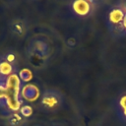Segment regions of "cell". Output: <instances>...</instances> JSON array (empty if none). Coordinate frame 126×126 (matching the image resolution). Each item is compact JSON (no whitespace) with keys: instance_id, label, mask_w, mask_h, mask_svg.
Returning a JSON list of instances; mask_svg holds the SVG:
<instances>
[{"instance_id":"obj_1","label":"cell","mask_w":126,"mask_h":126,"mask_svg":"<svg viewBox=\"0 0 126 126\" xmlns=\"http://www.w3.org/2000/svg\"><path fill=\"white\" fill-rule=\"evenodd\" d=\"M51 54L48 42L39 37H33L30 40L27 47V55L31 64L35 68L42 67Z\"/></svg>"},{"instance_id":"obj_2","label":"cell","mask_w":126,"mask_h":126,"mask_svg":"<svg viewBox=\"0 0 126 126\" xmlns=\"http://www.w3.org/2000/svg\"><path fill=\"white\" fill-rule=\"evenodd\" d=\"M6 88V101L12 112L19 111L23 104V98L21 95L22 82L18 74H13L9 76L5 82Z\"/></svg>"},{"instance_id":"obj_3","label":"cell","mask_w":126,"mask_h":126,"mask_svg":"<svg viewBox=\"0 0 126 126\" xmlns=\"http://www.w3.org/2000/svg\"><path fill=\"white\" fill-rule=\"evenodd\" d=\"M63 103V96L61 93L55 90H46L41 94L40 106L47 112H54L58 110Z\"/></svg>"},{"instance_id":"obj_4","label":"cell","mask_w":126,"mask_h":126,"mask_svg":"<svg viewBox=\"0 0 126 126\" xmlns=\"http://www.w3.org/2000/svg\"><path fill=\"white\" fill-rule=\"evenodd\" d=\"M125 13L121 8H113L108 14L109 30L115 36H121L126 32L123 26V19Z\"/></svg>"},{"instance_id":"obj_5","label":"cell","mask_w":126,"mask_h":126,"mask_svg":"<svg viewBox=\"0 0 126 126\" xmlns=\"http://www.w3.org/2000/svg\"><path fill=\"white\" fill-rule=\"evenodd\" d=\"M9 30L14 35L23 37L28 32V24L23 19H13L9 22Z\"/></svg>"},{"instance_id":"obj_6","label":"cell","mask_w":126,"mask_h":126,"mask_svg":"<svg viewBox=\"0 0 126 126\" xmlns=\"http://www.w3.org/2000/svg\"><path fill=\"white\" fill-rule=\"evenodd\" d=\"M21 95H22V98L28 101H34L39 97V90L36 86L28 84L22 87Z\"/></svg>"},{"instance_id":"obj_7","label":"cell","mask_w":126,"mask_h":126,"mask_svg":"<svg viewBox=\"0 0 126 126\" xmlns=\"http://www.w3.org/2000/svg\"><path fill=\"white\" fill-rule=\"evenodd\" d=\"M16 71H17L16 63L7 60L4 55L0 56V74L3 78L7 79L9 76L16 74Z\"/></svg>"},{"instance_id":"obj_8","label":"cell","mask_w":126,"mask_h":126,"mask_svg":"<svg viewBox=\"0 0 126 126\" xmlns=\"http://www.w3.org/2000/svg\"><path fill=\"white\" fill-rule=\"evenodd\" d=\"M72 7H73V10L75 11V13L79 16H87L91 10L90 3L88 1H85V0L74 1L72 4Z\"/></svg>"},{"instance_id":"obj_9","label":"cell","mask_w":126,"mask_h":126,"mask_svg":"<svg viewBox=\"0 0 126 126\" xmlns=\"http://www.w3.org/2000/svg\"><path fill=\"white\" fill-rule=\"evenodd\" d=\"M7 122L10 126H23L26 122V118L22 116V114L19 111L12 112L7 117Z\"/></svg>"},{"instance_id":"obj_10","label":"cell","mask_w":126,"mask_h":126,"mask_svg":"<svg viewBox=\"0 0 126 126\" xmlns=\"http://www.w3.org/2000/svg\"><path fill=\"white\" fill-rule=\"evenodd\" d=\"M18 76H19V78H20V80H21L22 83H27V82H29V81L32 80V71L30 69L24 68V69H22V70L19 71Z\"/></svg>"},{"instance_id":"obj_11","label":"cell","mask_w":126,"mask_h":126,"mask_svg":"<svg viewBox=\"0 0 126 126\" xmlns=\"http://www.w3.org/2000/svg\"><path fill=\"white\" fill-rule=\"evenodd\" d=\"M11 113H12V110L9 108L7 101H6V98L0 99V117L7 118Z\"/></svg>"},{"instance_id":"obj_12","label":"cell","mask_w":126,"mask_h":126,"mask_svg":"<svg viewBox=\"0 0 126 126\" xmlns=\"http://www.w3.org/2000/svg\"><path fill=\"white\" fill-rule=\"evenodd\" d=\"M19 112L22 114V116H24L25 118H29L32 114V107L30 104L27 103H23L22 106L19 109Z\"/></svg>"},{"instance_id":"obj_13","label":"cell","mask_w":126,"mask_h":126,"mask_svg":"<svg viewBox=\"0 0 126 126\" xmlns=\"http://www.w3.org/2000/svg\"><path fill=\"white\" fill-rule=\"evenodd\" d=\"M119 106L123 113V116L126 118V94H122L119 98Z\"/></svg>"},{"instance_id":"obj_14","label":"cell","mask_w":126,"mask_h":126,"mask_svg":"<svg viewBox=\"0 0 126 126\" xmlns=\"http://www.w3.org/2000/svg\"><path fill=\"white\" fill-rule=\"evenodd\" d=\"M6 98V88L5 83H0V99Z\"/></svg>"},{"instance_id":"obj_15","label":"cell","mask_w":126,"mask_h":126,"mask_svg":"<svg viewBox=\"0 0 126 126\" xmlns=\"http://www.w3.org/2000/svg\"><path fill=\"white\" fill-rule=\"evenodd\" d=\"M123 26H124V30L126 32V13L124 15V19H123Z\"/></svg>"},{"instance_id":"obj_16","label":"cell","mask_w":126,"mask_h":126,"mask_svg":"<svg viewBox=\"0 0 126 126\" xmlns=\"http://www.w3.org/2000/svg\"><path fill=\"white\" fill-rule=\"evenodd\" d=\"M121 9L123 10V12H124V13H126V2H124V3L122 4V6H121Z\"/></svg>"},{"instance_id":"obj_17","label":"cell","mask_w":126,"mask_h":126,"mask_svg":"<svg viewBox=\"0 0 126 126\" xmlns=\"http://www.w3.org/2000/svg\"><path fill=\"white\" fill-rule=\"evenodd\" d=\"M6 80H7V79L3 78V77L1 76V74H0V83H5V82H6Z\"/></svg>"}]
</instances>
